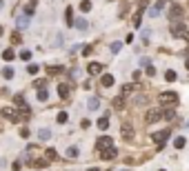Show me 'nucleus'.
Here are the masks:
<instances>
[{
    "label": "nucleus",
    "mask_w": 189,
    "mask_h": 171,
    "mask_svg": "<svg viewBox=\"0 0 189 171\" xmlns=\"http://www.w3.org/2000/svg\"><path fill=\"white\" fill-rule=\"evenodd\" d=\"M65 20H67L69 27L74 24V9H71V7H67V11H65Z\"/></svg>",
    "instance_id": "6ab92c4d"
},
{
    "label": "nucleus",
    "mask_w": 189,
    "mask_h": 171,
    "mask_svg": "<svg viewBox=\"0 0 189 171\" xmlns=\"http://www.w3.org/2000/svg\"><path fill=\"white\" fill-rule=\"evenodd\" d=\"M13 76H16V71H13L11 67H5V69H3V78H7V80H11Z\"/></svg>",
    "instance_id": "4be33fe9"
},
{
    "label": "nucleus",
    "mask_w": 189,
    "mask_h": 171,
    "mask_svg": "<svg viewBox=\"0 0 189 171\" xmlns=\"http://www.w3.org/2000/svg\"><path fill=\"white\" fill-rule=\"evenodd\" d=\"M11 42H13V44H20V42H22V40H20V34H18V31H16V34H11Z\"/></svg>",
    "instance_id": "e433bc0d"
},
{
    "label": "nucleus",
    "mask_w": 189,
    "mask_h": 171,
    "mask_svg": "<svg viewBox=\"0 0 189 171\" xmlns=\"http://www.w3.org/2000/svg\"><path fill=\"white\" fill-rule=\"evenodd\" d=\"M158 102L160 105H176L178 102V93L176 91H162V93H158Z\"/></svg>",
    "instance_id": "f03ea898"
},
{
    "label": "nucleus",
    "mask_w": 189,
    "mask_h": 171,
    "mask_svg": "<svg viewBox=\"0 0 189 171\" xmlns=\"http://www.w3.org/2000/svg\"><path fill=\"white\" fill-rule=\"evenodd\" d=\"M89 171H98V169H96V167H93V169H89Z\"/></svg>",
    "instance_id": "a18cd8bd"
},
{
    "label": "nucleus",
    "mask_w": 189,
    "mask_h": 171,
    "mask_svg": "<svg viewBox=\"0 0 189 171\" xmlns=\"http://www.w3.org/2000/svg\"><path fill=\"white\" fill-rule=\"evenodd\" d=\"M100 85H102V87H107V89H109V87H113V76H109V73H107V76H102V78H100Z\"/></svg>",
    "instance_id": "f3484780"
},
{
    "label": "nucleus",
    "mask_w": 189,
    "mask_h": 171,
    "mask_svg": "<svg viewBox=\"0 0 189 171\" xmlns=\"http://www.w3.org/2000/svg\"><path fill=\"white\" fill-rule=\"evenodd\" d=\"M69 91H71V87H69L67 82H60V85H58V96L62 98V100H67V98H69Z\"/></svg>",
    "instance_id": "f8f14e48"
},
{
    "label": "nucleus",
    "mask_w": 189,
    "mask_h": 171,
    "mask_svg": "<svg viewBox=\"0 0 189 171\" xmlns=\"http://www.w3.org/2000/svg\"><path fill=\"white\" fill-rule=\"evenodd\" d=\"M158 171H165V169H158Z\"/></svg>",
    "instance_id": "09e8293b"
},
{
    "label": "nucleus",
    "mask_w": 189,
    "mask_h": 171,
    "mask_svg": "<svg viewBox=\"0 0 189 171\" xmlns=\"http://www.w3.org/2000/svg\"><path fill=\"white\" fill-rule=\"evenodd\" d=\"M78 153H80L78 147H69V149H67V156H69V158H78Z\"/></svg>",
    "instance_id": "c85d7f7f"
},
{
    "label": "nucleus",
    "mask_w": 189,
    "mask_h": 171,
    "mask_svg": "<svg viewBox=\"0 0 189 171\" xmlns=\"http://www.w3.org/2000/svg\"><path fill=\"white\" fill-rule=\"evenodd\" d=\"M176 78H178V73H176V71H174V69H169V71H167V73H165V80H167V82H174V80H176Z\"/></svg>",
    "instance_id": "bb28decb"
},
{
    "label": "nucleus",
    "mask_w": 189,
    "mask_h": 171,
    "mask_svg": "<svg viewBox=\"0 0 189 171\" xmlns=\"http://www.w3.org/2000/svg\"><path fill=\"white\" fill-rule=\"evenodd\" d=\"M20 136L22 138H29V129H20Z\"/></svg>",
    "instance_id": "79ce46f5"
},
{
    "label": "nucleus",
    "mask_w": 189,
    "mask_h": 171,
    "mask_svg": "<svg viewBox=\"0 0 189 171\" xmlns=\"http://www.w3.org/2000/svg\"><path fill=\"white\" fill-rule=\"evenodd\" d=\"M27 71L31 73V76H34V73H38V65H29V67H27Z\"/></svg>",
    "instance_id": "ea45409f"
},
{
    "label": "nucleus",
    "mask_w": 189,
    "mask_h": 171,
    "mask_svg": "<svg viewBox=\"0 0 189 171\" xmlns=\"http://www.w3.org/2000/svg\"><path fill=\"white\" fill-rule=\"evenodd\" d=\"M45 156H47V160H56V158H58L56 149H47V151H45Z\"/></svg>",
    "instance_id": "473e14b6"
},
{
    "label": "nucleus",
    "mask_w": 189,
    "mask_h": 171,
    "mask_svg": "<svg viewBox=\"0 0 189 171\" xmlns=\"http://www.w3.org/2000/svg\"><path fill=\"white\" fill-rule=\"evenodd\" d=\"M0 3H3V0H0Z\"/></svg>",
    "instance_id": "8fccbe9b"
},
{
    "label": "nucleus",
    "mask_w": 189,
    "mask_h": 171,
    "mask_svg": "<svg viewBox=\"0 0 189 171\" xmlns=\"http://www.w3.org/2000/svg\"><path fill=\"white\" fill-rule=\"evenodd\" d=\"M116 156H118V149H116L113 144L107 147V149H100V158H102V160H113Z\"/></svg>",
    "instance_id": "0eeeda50"
},
{
    "label": "nucleus",
    "mask_w": 189,
    "mask_h": 171,
    "mask_svg": "<svg viewBox=\"0 0 189 171\" xmlns=\"http://www.w3.org/2000/svg\"><path fill=\"white\" fill-rule=\"evenodd\" d=\"M107 127H109V113L98 120V129H107Z\"/></svg>",
    "instance_id": "b1692460"
},
{
    "label": "nucleus",
    "mask_w": 189,
    "mask_h": 171,
    "mask_svg": "<svg viewBox=\"0 0 189 171\" xmlns=\"http://www.w3.org/2000/svg\"><path fill=\"white\" fill-rule=\"evenodd\" d=\"M140 89H143V87H140L138 82H127V85H123V96H127V93H131V91H140Z\"/></svg>",
    "instance_id": "9b49d317"
},
{
    "label": "nucleus",
    "mask_w": 189,
    "mask_h": 171,
    "mask_svg": "<svg viewBox=\"0 0 189 171\" xmlns=\"http://www.w3.org/2000/svg\"><path fill=\"white\" fill-rule=\"evenodd\" d=\"M143 13H145V3L138 7V11H136V13H134V18H131V22H134V27H136V29L140 27V24H143V22H140V20H143Z\"/></svg>",
    "instance_id": "6e6552de"
},
{
    "label": "nucleus",
    "mask_w": 189,
    "mask_h": 171,
    "mask_svg": "<svg viewBox=\"0 0 189 171\" xmlns=\"http://www.w3.org/2000/svg\"><path fill=\"white\" fill-rule=\"evenodd\" d=\"M147 65H151L149 58H140V67H147Z\"/></svg>",
    "instance_id": "a19ab883"
},
{
    "label": "nucleus",
    "mask_w": 189,
    "mask_h": 171,
    "mask_svg": "<svg viewBox=\"0 0 189 171\" xmlns=\"http://www.w3.org/2000/svg\"><path fill=\"white\" fill-rule=\"evenodd\" d=\"M0 36H3V27H0Z\"/></svg>",
    "instance_id": "49530a36"
},
{
    "label": "nucleus",
    "mask_w": 189,
    "mask_h": 171,
    "mask_svg": "<svg viewBox=\"0 0 189 171\" xmlns=\"http://www.w3.org/2000/svg\"><path fill=\"white\" fill-rule=\"evenodd\" d=\"M111 105H113V109H123L125 107V96H116Z\"/></svg>",
    "instance_id": "dca6fc26"
},
{
    "label": "nucleus",
    "mask_w": 189,
    "mask_h": 171,
    "mask_svg": "<svg viewBox=\"0 0 189 171\" xmlns=\"http://www.w3.org/2000/svg\"><path fill=\"white\" fill-rule=\"evenodd\" d=\"M120 129H123V138H125L127 142H129V140H134V127L129 125V122H123V127H120Z\"/></svg>",
    "instance_id": "9d476101"
},
{
    "label": "nucleus",
    "mask_w": 189,
    "mask_h": 171,
    "mask_svg": "<svg viewBox=\"0 0 189 171\" xmlns=\"http://www.w3.org/2000/svg\"><path fill=\"white\" fill-rule=\"evenodd\" d=\"M56 120H58V122H60V125H65V122H67V120H69V116H67V111H60V113H58V116H56Z\"/></svg>",
    "instance_id": "c756f323"
},
{
    "label": "nucleus",
    "mask_w": 189,
    "mask_h": 171,
    "mask_svg": "<svg viewBox=\"0 0 189 171\" xmlns=\"http://www.w3.org/2000/svg\"><path fill=\"white\" fill-rule=\"evenodd\" d=\"M29 58H31V51H29V49H22V51H20V60H25V62H27Z\"/></svg>",
    "instance_id": "72a5a7b5"
},
{
    "label": "nucleus",
    "mask_w": 189,
    "mask_h": 171,
    "mask_svg": "<svg viewBox=\"0 0 189 171\" xmlns=\"http://www.w3.org/2000/svg\"><path fill=\"white\" fill-rule=\"evenodd\" d=\"M158 120H162V111L160 109H147V113H145L147 125H154V122H158Z\"/></svg>",
    "instance_id": "20e7f679"
},
{
    "label": "nucleus",
    "mask_w": 189,
    "mask_h": 171,
    "mask_svg": "<svg viewBox=\"0 0 189 171\" xmlns=\"http://www.w3.org/2000/svg\"><path fill=\"white\" fill-rule=\"evenodd\" d=\"M47 73H49V76H56V73H62V67H47Z\"/></svg>",
    "instance_id": "2f4dec72"
},
{
    "label": "nucleus",
    "mask_w": 189,
    "mask_h": 171,
    "mask_svg": "<svg viewBox=\"0 0 189 171\" xmlns=\"http://www.w3.org/2000/svg\"><path fill=\"white\" fill-rule=\"evenodd\" d=\"M87 71L91 73V76H98V73H102V65H100V62H89Z\"/></svg>",
    "instance_id": "ddd939ff"
},
{
    "label": "nucleus",
    "mask_w": 189,
    "mask_h": 171,
    "mask_svg": "<svg viewBox=\"0 0 189 171\" xmlns=\"http://www.w3.org/2000/svg\"><path fill=\"white\" fill-rule=\"evenodd\" d=\"M3 116L7 118V120H11V122H20L22 118H25V116H22V113H16V109H3Z\"/></svg>",
    "instance_id": "39448f33"
},
{
    "label": "nucleus",
    "mask_w": 189,
    "mask_h": 171,
    "mask_svg": "<svg viewBox=\"0 0 189 171\" xmlns=\"http://www.w3.org/2000/svg\"><path fill=\"white\" fill-rule=\"evenodd\" d=\"M123 171H129V169H123Z\"/></svg>",
    "instance_id": "de8ad7c7"
},
{
    "label": "nucleus",
    "mask_w": 189,
    "mask_h": 171,
    "mask_svg": "<svg viewBox=\"0 0 189 171\" xmlns=\"http://www.w3.org/2000/svg\"><path fill=\"white\" fill-rule=\"evenodd\" d=\"M36 5H38V3H36V0H29V5L25 7V13H27V16H31V13L36 11Z\"/></svg>",
    "instance_id": "393cba45"
},
{
    "label": "nucleus",
    "mask_w": 189,
    "mask_h": 171,
    "mask_svg": "<svg viewBox=\"0 0 189 171\" xmlns=\"http://www.w3.org/2000/svg\"><path fill=\"white\" fill-rule=\"evenodd\" d=\"M113 144V138L111 136H100L98 140H96V147L98 149H107V147H111Z\"/></svg>",
    "instance_id": "1a4fd4ad"
},
{
    "label": "nucleus",
    "mask_w": 189,
    "mask_h": 171,
    "mask_svg": "<svg viewBox=\"0 0 189 171\" xmlns=\"http://www.w3.org/2000/svg\"><path fill=\"white\" fill-rule=\"evenodd\" d=\"M185 142H187V140H185L182 136H176V138H174V147H176V149H182Z\"/></svg>",
    "instance_id": "a878e982"
},
{
    "label": "nucleus",
    "mask_w": 189,
    "mask_h": 171,
    "mask_svg": "<svg viewBox=\"0 0 189 171\" xmlns=\"http://www.w3.org/2000/svg\"><path fill=\"white\" fill-rule=\"evenodd\" d=\"M74 27H76V29H80V31H87V29H89V24H87V20H85V18H78V20H74Z\"/></svg>",
    "instance_id": "2eb2a0df"
},
{
    "label": "nucleus",
    "mask_w": 189,
    "mask_h": 171,
    "mask_svg": "<svg viewBox=\"0 0 189 171\" xmlns=\"http://www.w3.org/2000/svg\"><path fill=\"white\" fill-rule=\"evenodd\" d=\"M145 73H147V76H156V69H154L151 65H147V67H145Z\"/></svg>",
    "instance_id": "58836bf2"
},
{
    "label": "nucleus",
    "mask_w": 189,
    "mask_h": 171,
    "mask_svg": "<svg viewBox=\"0 0 189 171\" xmlns=\"http://www.w3.org/2000/svg\"><path fill=\"white\" fill-rule=\"evenodd\" d=\"M13 102H16L18 107H27V100H25V96H20V93H16V96H13Z\"/></svg>",
    "instance_id": "412c9836"
},
{
    "label": "nucleus",
    "mask_w": 189,
    "mask_h": 171,
    "mask_svg": "<svg viewBox=\"0 0 189 171\" xmlns=\"http://www.w3.org/2000/svg\"><path fill=\"white\" fill-rule=\"evenodd\" d=\"M165 3H167V0H158L154 9H156V11H162V9H165Z\"/></svg>",
    "instance_id": "4c0bfd02"
},
{
    "label": "nucleus",
    "mask_w": 189,
    "mask_h": 171,
    "mask_svg": "<svg viewBox=\"0 0 189 171\" xmlns=\"http://www.w3.org/2000/svg\"><path fill=\"white\" fill-rule=\"evenodd\" d=\"M38 138H40V140H49V138H51V131H49V129H40V131H38Z\"/></svg>",
    "instance_id": "cd10ccee"
},
{
    "label": "nucleus",
    "mask_w": 189,
    "mask_h": 171,
    "mask_svg": "<svg viewBox=\"0 0 189 171\" xmlns=\"http://www.w3.org/2000/svg\"><path fill=\"white\" fill-rule=\"evenodd\" d=\"M47 98H49V93H47V87L38 89V100H40V102H47Z\"/></svg>",
    "instance_id": "5701e85b"
},
{
    "label": "nucleus",
    "mask_w": 189,
    "mask_h": 171,
    "mask_svg": "<svg viewBox=\"0 0 189 171\" xmlns=\"http://www.w3.org/2000/svg\"><path fill=\"white\" fill-rule=\"evenodd\" d=\"M171 36L182 38V40H189V31H187V27H185V22H180V20L171 22Z\"/></svg>",
    "instance_id": "f257e3e1"
},
{
    "label": "nucleus",
    "mask_w": 189,
    "mask_h": 171,
    "mask_svg": "<svg viewBox=\"0 0 189 171\" xmlns=\"http://www.w3.org/2000/svg\"><path fill=\"white\" fill-rule=\"evenodd\" d=\"M34 85H36V87H38V89H42V87H45V80H36V82H34Z\"/></svg>",
    "instance_id": "37998d69"
},
{
    "label": "nucleus",
    "mask_w": 189,
    "mask_h": 171,
    "mask_svg": "<svg viewBox=\"0 0 189 171\" xmlns=\"http://www.w3.org/2000/svg\"><path fill=\"white\" fill-rule=\"evenodd\" d=\"M182 16H185V9H182L180 5H174V7L169 9V20H171V22H176V20H180Z\"/></svg>",
    "instance_id": "423d86ee"
},
{
    "label": "nucleus",
    "mask_w": 189,
    "mask_h": 171,
    "mask_svg": "<svg viewBox=\"0 0 189 171\" xmlns=\"http://www.w3.org/2000/svg\"><path fill=\"white\" fill-rule=\"evenodd\" d=\"M80 9H82V11H89V9H91V0H82V3H80Z\"/></svg>",
    "instance_id": "f704fd0d"
},
{
    "label": "nucleus",
    "mask_w": 189,
    "mask_h": 171,
    "mask_svg": "<svg viewBox=\"0 0 189 171\" xmlns=\"http://www.w3.org/2000/svg\"><path fill=\"white\" fill-rule=\"evenodd\" d=\"M31 167H34V169H45V167H47V160H34Z\"/></svg>",
    "instance_id": "7c9ffc66"
},
{
    "label": "nucleus",
    "mask_w": 189,
    "mask_h": 171,
    "mask_svg": "<svg viewBox=\"0 0 189 171\" xmlns=\"http://www.w3.org/2000/svg\"><path fill=\"white\" fill-rule=\"evenodd\" d=\"M3 58H5L7 62H11V60H16V54H13V49H5V51H3Z\"/></svg>",
    "instance_id": "aec40b11"
},
{
    "label": "nucleus",
    "mask_w": 189,
    "mask_h": 171,
    "mask_svg": "<svg viewBox=\"0 0 189 171\" xmlns=\"http://www.w3.org/2000/svg\"><path fill=\"white\" fill-rule=\"evenodd\" d=\"M87 107H89L91 111H96V109L100 107V100H98V98H96V96H93V98H89V102H87Z\"/></svg>",
    "instance_id": "a211bd4d"
},
{
    "label": "nucleus",
    "mask_w": 189,
    "mask_h": 171,
    "mask_svg": "<svg viewBox=\"0 0 189 171\" xmlns=\"http://www.w3.org/2000/svg\"><path fill=\"white\" fill-rule=\"evenodd\" d=\"M169 136H171V131H169V129H162V131H156V133L151 136V140H154V142H156V144L160 147V149H162V147H165V142H167V138H169Z\"/></svg>",
    "instance_id": "7ed1b4c3"
},
{
    "label": "nucleus",
    "mask_w": 189,
    "mask_h": 171,
    "mask_svg": "<svg viewBox=\"0 0 189 171\" xmlns=\"http://www.w3.org/2000/svg\"><path fill=\"white\" fill-rule=\"evenodd\" d=\"M29 18H31V16H27V13H25V16H20V18L16 20L18 29H25V27H29Z\"/></svg>",
    "instance_id": "4468645a"
},
{
    "label": "nucleus",
    "mask_w": 189,
    "mask_h": 171,
    "mask_svg": "<svg viewBox=\"0 0 189 171\" xmlns=\"http://www.w3.org/2000/svg\"><path fill=\"white\" fill-rule=\"evenodd\" d=\"M185 65H187V69H189V58H187V62H185Z\"/></svg>",
    "instance_id": "c03bdc74"
},
{
    "label": "nucleus",
    "mask_w": 189,
    "mask_h": 171,
    "mask_svg": "<svg viewBox=\"0 0 189 171\" xmlns=\"http://www.w3.org/2000/svg\"><path fill=\"white\" fill-rule=\"evenodd\" d=\"M120 47H123V42H111V54H118Z\"/></svg>",
    "instance_id": "c9c22d12"
}]
</instances>
